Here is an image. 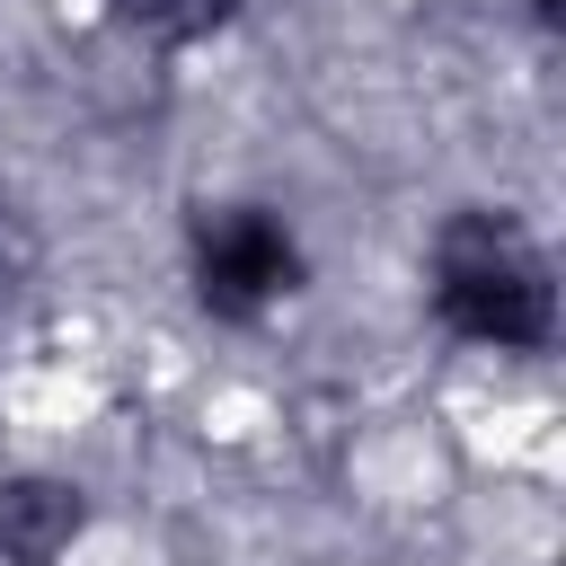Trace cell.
<instances>
[{
    "mask_svg": "<svg viewBox=\"0 0 566 566\" xmlns=\"http://www.w3.org/2000/svg\"><path fill=\"white\" fill-rule=\"evenodd\" d=\"M88 531V495L71 478L18 469L0 478V566H62Z\"/></svg>",
    "mask_w": 566,
    "mask_h": 566,
    "instance_id": "3",
    "label": "cell"
},
{
    "mask_svg": "<svg viewBox=\"0 0 566 566\" xmlns=\"http://www.w3.org/2000/svg\"><path fill=\"white\" fill-rule=\"evenodd\" d=\"M27 265H35V230H27V212H18V195L0 186V301L27 283Z\"/></svg>",
    "mask_w": 566,
    "mask_h": 566,
    "instance_id": "5",
    "label": "cell"
},
{
    "mask_svg": "<svg viewBox=\"0 0 566 566\" xmlns=\"http://www.w3.org/2000/svg\"><path fill=\"white\" fill-rule=\"evenodd\" d=\"M522 9H531V18H539V27H557V0H522Z\"/></svg>",
    "mask_w": 566,
    "mask_h": 566,
    "instance_id": "6",
    "label": "cell"
},
{
    "mask_svg": "<svg viewBox=\"0 0 566 566\" xmlns=\"http://www.w3.org/2000/svg\"><path fill=\"white\" fill-rule=\"evenodd\" d=\"M115 9H124V27H142L159 44H203L239 18V0H115Z\"/></svg>",
    "mask_w": 566,
    "mask_h": 566,
    "instance_id": "4",
    "label": "cell"
},
{
    "mask_svg": "<svg viewBox=\"0 0 566 566\" xmlns=\"http://www.w3.org/2000/svg\"><path fill=\"white\" fill-rule=\"evenodd\" d=\"M301 283H310V248H301V230H292L283 203H256V195L195 203V221H186V292H195L203 318L256 327Z\"/></svg>",
    "mask_w": 566,
    "mask_h": 566,
    "instance_id": "2",
    "label": "cell"
},
{
    "mask_svg": "<svg viewBox=\"0 0 566 566\" xmlns=\"http://www.w3.org/2000/svg\"><path fill=\"white\" fill-rule=\"evenodd\" d=\"M424 310L451 345L478 354H548L557 345V265L504 203L442 212L424 248Z\"/></svg>",
    "mask_w": 566,
    "mask_h": 566,
    "instance_id": "1",
    "label": "cell"
}]
</instances>
